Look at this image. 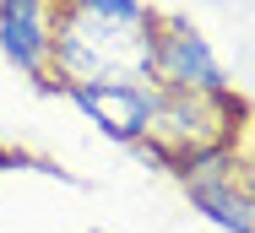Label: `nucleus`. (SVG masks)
Listing matches in <instances>:
<instances>
[{
	"instance_id": "obj_1",
	"label": "nucleus",
	"mask_w": 255,
	"mask_h": 233,
	"mask_svg": "<svg viewBox=\"0 0 255 233\" xmlns=\"http://www.w3.org/2000/svg\"><path fill=\"white\" fill-rule=\"evenodd\" d=\"M152 82L163 87V93H201V98L228 93V76H223L212 44H206L185 16H157V33H152Z\"/></svg>"
},
{
	"instance_id": "obj_2",
	"label": "nucleus",
	"mask_w": 255,
	"mask_h": 233,
	"mask_svg": "<svg viewBox=\"0 0 255 233\" xmlns=\"http://www.w3.org/2000/svg\"><path fill=\"white\" fill-rule=\"evenodd\" d=\"M109 141L141 146L157 119V82H71L60 87Z\"/></svg>"
},
{
	"instance_id": "obj_3",
	"label": "nucleus",
	"mask_w": 255,
	"mask_h": 233,
	"mask_svg": "<svg viewBox=\"0 0 255 233\" xmlns=\"http://www.w3.org/2000/svg\"><path fill=\"white\" fill-rule=\"evenodd\" d=\"M0 54L27 82H38V93H54V0H0Z\"/></svg>"
},
{
	"instance_id": "obj_4",
	"label": "nucleus",
	"mask_w": 255,
	"mask_h": 233,
	"mask_svg": "<svg viewBox=\"0 0 255 233\" xmlns=\"http://www.w3.org/2000/svg\"><path fill=\"white\" fill-rule=\"evenodd\" d=\"M71 11H87V16H103V22H147L152 11L141 0H60Z\"/></svg>"
}]
</instances>
